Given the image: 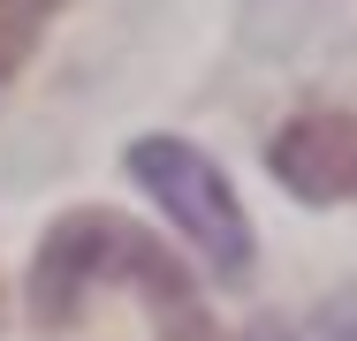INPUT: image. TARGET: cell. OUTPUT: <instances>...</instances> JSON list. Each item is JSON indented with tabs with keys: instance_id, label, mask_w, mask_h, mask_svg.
Here are the masks:
<instances>
[{
	"instance_id": "4",
	"label": "cell",
	"mask_w": 357,
	"mask_h": 341,
	"mask_svg": "<svg viewBox=\"0 0 357 341\" xmlns=\"http://www.w3.org/2000/svg\"><path fill=\"white\" fill-rule=\"evenodd\" d=\"M46 15H54V0H0V84L31 61V46H38Z\"/></svg>"
},
{
	"instance_id": "1",
	"label": "cell",
	"mask_w": 357,
	"mask_h": 341,
	"mask_svg": "<svg viewBox=\"0 0 357 341\" xmlns=\"http://www.w3.org/2000/svg\"><path fill=\"white\" fill-rule=\"evenodd\" d=\"M114 280L152 303V319H160L167 341H220L206 303H198V288H190V273L175 266L144 228L114 220V212H69L46 235V251L31 266V319L38 326H76L91 288H114Z\"/></svg>"
},
{
	"instance_id": "2",
	"label": "cell",
	"mask_w": 357,
	"mask_h": 341,
	"mask_svg": "<svg viewBox=\"0 0 357 341\" xmlns=\"http://www.w3.org/2000/svg\"><path fill=\"white\" fill-rule=\"evenodd\" d=\"M130 175L175 212V228L206 251L213 273L236 280V273L251 266V220H243L236 190L220 182V167L198 144H183V136H144V144H130Z\"/></svg>"
},
{
	"instance_id": "3",
	"label": "cell",
	"mask_w": 357,
	"mask_h": 341,
	"mask_svg": "<svg viewBox=\"0 0 357 341\" xmlns=\"http://www.w3.org/2000/svg\"><path fill=\"white\" fill-rule=\"evenodd\" d=\"M266 167L304 205L357 198V114H304V122H289L274 136V152H266Z\"/></svg>"
}]
</instances>
